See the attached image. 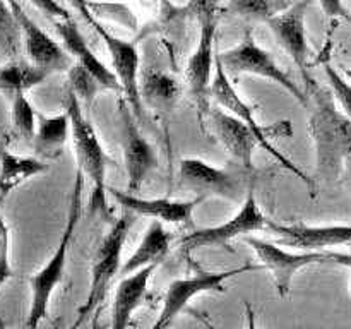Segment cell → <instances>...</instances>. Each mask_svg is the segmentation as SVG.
<instances>
[{"label": "cell", "mask_w": 351, "mask_h": 329, "mask_svg": "<svg viewBox=\"0 0 351 329\" xmlns=\"http://www.w3.org/2000/svg\"><path fill=\"white\" fill-rule=\"evenodd\" d=\"M308 96V132L315 149L317 178L335 182L351 160V119L329 86L312 75L304 79Z\"/></svg>", "instance_id": "cell-1"}, {"label": "cell", "mask_w": 351, "mask_h": 329, "mask_svg": "<svg viewBox=\"0 0 351 329\" xmlns=\"http://www.w3.org/2000/svg\"><path fill=\"white\" fill-rule=\"evenodd\" d=\"M64 106L71 119V139L74 143L77 170H81L84 177L91 180L89 212H101L103 216H108V206H106L108 188L105 180L108 156L103 149L95 127L82 115L81 99L71 88L65 89Z\"/></svg>", "instance_id": "cell-2"}, {"label": "cell", "mask_w": 351, "mask_h": 329, "mask_svg": "<svg viewBox=\"0 0 351 329\" xmlns=\"http://www.w3.org/2000/svg\"><path fill=\"white\" fill-rule=\"evenodd\" d=\"M84 173L81 170L75 171L74 188H72L71 204H69L67 219H65V228L62 232L60 242L57 249L51 254L50 259L47 260L43 267L38 273L29 278L31 287V305L27 312L26 328H38L40 322L48 315V307H50L51 295L55 288L62 283L65 273V264H67L69 247H71L72 236H74L75 226L81 219V202L82 191H84Z\"/></svg>", "instance_id": "cell-3"}, {"label": "cell", "mask_w": 351, "mask_h": 329, "mask_svg": "<svg viewBox=\"0 0 351 329\" xmlns=\"http://www.w3.org/2000/svg\"><path fill=\"white\" fill-rule=\"evenodd\" d=\"M211 99H215L219 106H223V108L228 110L230 113H233V115L239 117L240 120H243V122L256 132V136L259 137L261 147H263L264 151H267L281 167L287 168V170L290 171V173H293L297 178H300V180L308 187L311 194L315 195L314 178L308 177L300 167H297L290 158L285 156V154L281 153V151H278L276 146L271 143V139H276V137L291 136L290 120H281V122L274 123L273 127H264L261 125V123H257L256 119H254L252 108L240 98L239 91H237L235 86L232 84V77H230L228 72L225 71V67H223L218 57H216V71L211 84Z\"/></svg>", "instance_id": "cell-4"}, {"label": "cell", "mask_w": 351, "mask_h": 329, "mask_svg": "<svg viewBox=\"0 0 351 329\" xmlns=\"http://www.w3.org/2000/svg\"><path fill=\"white\" fill-rule=\"evenodd\" d=\"M134 216L136 215L130 211H125V215L120 216L113 223L110 232L106 233V236L99 243L98 250L95 252L88 298H86L84 305L77 310V321L74 324L75 328L88 321L95 314H98L99 307H101L103 300H105L106 293H108V288L112 284L113 278L120 273L123 245H125L127 235H129V230L134 223Z\"/></svg>", "instance_id": "cell-5"}, {"label": "cell", "mask_w": 351, "mask_h": 329, "mask_svg": "<svg viewBox=\"0 0 351 329\" xmlns=\"http://www.w3.org/2000/svg\"><path fill=\"white\" fill-rule=\"evenodd\" d=\"M235 163V168H216L199 158H184L180 161V184L185 191L199 197H219L232 202H243L254 185H249V175Z\"/></svg>", "instance_id": "cell-6"}, {"label": "cell", "mask_w": 351, "mask_h": 329, "mask_svg": "<svg viewBox=\"0 0 351 329\" xmlns=\"http://www.w3.org/2000/svg\"><path fill=\"white\" fill-rule=\"evenodd\" d=\"M218 58L230 75L250 74L273 81L274 84L281 86L288 95L293 96L304 108L308 106L307 93L300 89V86L274 62L273 55L269 51H266L256 43L252 31H247L237 47L219 53Z\"/></svg>", "instance_id": "cell-7"}, {"label": "cell", "mask_w": 351, "mask_h": 329, "mask_svg": "<svg viewBox=\"0 0 351 329\" xmlns=\"http://www.w3.org/2000/svg\"><path fill=\"white\" fill-rule=\"evenodd\" d=\"M247 243L252 247L257 259L261 260L263 267H266L273 276L276 290L280 297H287L290 293L291 281L295 274L311 264L321 263H339L345 266H351V256H343L336 252H326V250H302L300 254L288 252L278 247V243L266 242V240L256 239V236H243Z\"/></svg>", "instance_id": "cell-8"}, {"label": "cell", "mask_w": 351, "mask_h": 329, "mask_svg": "<svg viewBox=\"0 0 351 329\" xmlns=\"http://www.w3.org/2000/svg\"><path fill=\"white\" fill-rule=\"evenodd\" d=\"M81 16L105 43L110 58H112V71L115 72L120 82V93L141 123L144 120V103L139 91V47H137L136 41L120 40V38L113 36L110 31H106L95 19V14H91L89 5L81 10Z\"/></svg>", "instance_id": "cell-9"}, {"label": "cell", "mask_w": 351, "mask_h": 329, "mask_svg": "<svg viewBox=\"0 0 351 329\" xmlns=\"http://www.w3.org/2000/svg\"><path fill=\"white\" fill-rule=\"evenodd\" d=\"M199 24H201V34L194 53L187 60L185 79L199 115L206 117L211 110V84L216 71L215 41L218 31V14L202 17Z\"/></svg>", "instance_id": "cell-10"}, {"label": "cell", "mask_w": 351, "mask_h": 329, "mask_svg": "<svg viewBox=\"0 0 351 329\" xmlns=\"http://www.w3.org/2000/svg\"><path fill=\"white\" fill-rule=\"evenodd\" d=\"M267 221L269 219L261 211L252 187L247 194L245 201L242 202L240 211L232 219L218 226L194 230L182 236L180 243L189 252L199 249H213V247H226L237 236H245L252 232L264 230L267 226Z\"/></svg>", "instance_id": "cell-11"}, {"label": "cell", "mask_w": 351, "mask_h": 329, "mask_svg": "<svg viewBox=\"0 0 351 329\" xmlns=\"http://www.w3.org/2000/svg\"><path fill=\"white\" fill-rule=\"evenodd\" d=\"M120 134H122L123 163L127 171V192L137 194L146 182L147 175L156 168L158 154L153 144L143 136L139 129V120L134 115L132 108L125 98L119 103Z\"/></svg>", "instance_id": "cell-12"}, {"label": "cell", "mask_w": 351, "mask_h": 329, "mask_svg": "<svg viewBox=\"0 0 351 329\" xmlns=\"http://www.w3.org/2000/svg\"><path fill=\"white\" fill-rule=\"evenodd\" d=\"M263 269V266H242L237 269L228 271H206L199 273L192 278H182V280H173L167 288L165 293L163 307H161L158 321L154 322V329L168 328L173 322V319L187 307L189 302L199 293H209V291H223V284L230 278L242 273H250V271Z\"/></svg>", "instance_id": "cell-13"}, {"label": "cell", "mask_w": 351, "mask_h": 329, "mask_svg": "<svg viewBox=\"0 0 351 329\" xmlns=\"http://www.w3.org/2000/svg\"><path fill=\"white\" fill-rule=\"evenodd\" d=\"M312 0H297L283 12L266 21L278 45L290 55L293 64L300 69L302 79L308 77V45L305 33V17Z\"/></svg>", "instance_id": "cell-14"}, {"label": "cell", "mask_w": 351, "mask_h": 329, "mask_svg": "<svg viewBox=\"0 0 351 329\" xmlns=\"http://www.w3.org/2000/svg\"><path fill=\"white\" fill-rule=\"evenodd\" d=\"M209 127L216 139L221 143L226 153L237 164L254 171V149L261 147L259 137L243 120L225 110L211 108L208 115Z\"/></svg>", "instance_id": "cell-15"}, {"label": "cell", "mask_w": 351, "mask_h": 329, "mask_svg": "<svg viewBox=\"0 0 351 329\" xmlns=\"http://www.w3.org/2000/svg\"><path fill=\"white\" fill-rule=\"evenodd\" d=\"M267 228L278 236V245L293 247L300 250H329L332 247L351 243V225L308 226L304 223L280 225L269 219Z\"/></svg>", "instance_id": "cell-16"}, {"label": "cell", "mask_w": 351, "mask_h": 329, "mask_svg": "<svg viewBox=\"0 0 351 329\" xmlns=\"http://www.w3.org/2000/svg\"><path fill=\"white\" fill-rule=\"evenodd\" d=\"M108 192L113 201L125 211L134 212L137 216L160 219L163 223H171V225L191 223L195 206L202 201V197L192 199V201H173V199L167 197L144 199L132 192H122L117 188H108Z\"/></svg>", "instance_id": "cell-17"}, {"label": "cell", "mask_w": 351, "mask_h": 329, "mask_svg": "<svg viewBox=\"0 0 351 329\" xmlns=\"http://www.w3.org/2000/svg\"><path fill=\"white\" fill-rule=\"evenodd\" d=\"M51 24L55 26V31H57L62 45H64L65 50L69 51V55L74 58L75 64L82 65L86 71L91 72V74L98 79V82L101 84L103 89L120 93V82L119 79H117L115 72H113L112 69L106 67V65L96 57L95 51L89 48L88 41H86V38L82 36V33L79 31V26L74 21V17L51 21Z\"/></svg>", "instance_id": "cell-18"}, {"label": "cell", "mask_w": 351, "mask_h": 329, "mask_svg": "<svg viewBox=\"0 0 351 329\" xmlns=\"http://www.w3.org/2000/svg\"><path fill=\"white\" fill-rule=\"evenodd\" d=\"M156 267L158 264H149V266H144L134 273L122 276L120 283L117 284L115 298H113V329H123L130 324L132 314L141 307L144 297H146L149 280Z\"/></svg>", "instance_id": "cell-19"}, {"label": "cell", "mask_w": 351, "mask_h": 329, "mask_svg": "<svg viewBox=\"0 0 351 329\" xmlns=\"http://www.w3.org/2000/svg\"><path fill=\"white\" fill-rule=\"evenodd\" d=\"M139 91L143 103L158 113H171L180 99L182 88L173 75L156 69H146L141 75Z\"/></svg>", "instance_id": "cell-20"}, {"label": "cell", "mask_w": 351, "mask_h": 329, "mask_svg": "<svg viewBox=\"0 0 351 329\" xmlns=\"http://www.w3.org/2000/svg\"><path fill=\"white\" fill-rule=\"evenodd\" d=\"M171 243V233L163 226V221L160 219H153L149 226H147L146 233H144L143 240H141L139 247L132 252V256L122 264L120 267V274L134 273V271L141 269L149 264H158L160 266L161 260L168 256L170 252Z\"/></svg>", "instance_id": "cell-21"}, {"label": "cell", "mask_w": 351, "mask_h": 329, "mask_svg": "<svg viewBox=\"0 0 351 329\" xmlns=\"http://www.w3.org/2000/svg\"><path fill=\"white\" fill-rule=\"evenodd\" d=\"M71 136V119L64 112L57 117H45L38 113V127L34 134L33 149L43 160H58Z\"/></svg>", "instance_id": "cell-22"}, {"label": "cell", "mask_w": 351, "mask_h": 329, "mask_svg": "<svg viewBox=\"0 0 351 329\" xmlns=\"http://www.w3.org/2000/svg\"><path fill=\"white\" fill-rule=\"evenodd\" d=\"M48 171V164L36 156H21L0 146V195L3 199L19 185Z\"/></svg>", "instance_id": "cell-23"}, {"label": "cell", "mask_w": 351, "mask_h": 329, "mask_svg": "<svg viewBox=\"0 0 351 329\" xmlns=\"http://www.w3.org/2000/svg\"><path fill=\"white\" fill-rule=\"evenodd\" d=\"M51 72L29 60L10 58L7 64H0V93L7 98H14L19 93L43 84Z\"/></svg>", "instance_id": "cell-24"}, {"label": "cell", "mask_w": 351, "mask_h": 329, "mask_svg": "<svg viewBox=\"0 0 351 329\" xmlns=\"http://www.w3.org/2000/svg\"><path fill=\"white\" fill-rule=\"evenodd\" d=\"M36 127L38 113L27 99L26 93H19L10 98V129H12L14 136L31 143L36 134Z\"/></svg>", "instance_id": "cell-25"}, {"label": "cell", "mask_w": 351, "mask_h": 329, "mask_svg": "<svg viewBox=\"0 0 351 329\" xmlns=\"http://www.w3.org/2000/svg\"><path fill=\"white\" fill-rule=\"evenodd\" d=\"M291 3L288 0H230L226 12L230 16L245 17V19L264 21L283 12Z\"/></svg>", "instance_id": "cell-26"}, {"label": "cell", "mask_w": 351, "mask_h": 329, "mask_svg": "<svg viewBox=\"0 0 351 329\" xmlns=\"http://www.w3.org/2000/svg\"><path fill=\"white\" fill-rule=\"evenodd\" d=\"M23 47V31L7 0H0V48L9 58H17Z\"/></svg>", "instance_id": "cell-27"}, {"label": "cell", "mask_w": 351, "mask_h": 329, "mask_svg": "<svg viewBox=\"0 0 351 329\" xmlns=\"http://www.w3.org/2000/svg\"><path fill=\"white\" fill-rule=\"evenodd\" d=\"M67 75H69L67 88H71L72 91L77 95V98L81 99V101L89 103L91 99H95V96L98 95L99 89H103L101 84L98 82V79L79 64L72 65V67L67 71Z\"/></svg>", "instance_id": "cell-28"}, {"label": "cell", "mask_w": 351, "mask_h": 329, "mask_svg": "<svg viewBox=\"0 0 351 329\" xmlns=\"http://www.w3.org/2000/svg\"><path fill=\"white\" fill-rule=\"evenodd\" d=\"M14 276L12 264H10V230L7 225L5 212H3V197L0 195V291L3 284Z\"/></svg>", "instance_id": "cell-29"}, {"label": "cell", "mask_w": 351, "mask_h": 329, "mask_svg": "<svg viewBox=\"0 0 351 329\" xmlns=\"http://www.w3.org/2000/svg\"><path fill=\"white\" fill-rule=\"evenodd\" d=\"M322 69H324L328 86L331 88V91L335 93L339 106L345 110L346 115L351 119V84L338 71H336L335 67H332V64L329 60H324Z\"/></svg>", "instance_id": "cell-30"}, {"label": "cell", "mask_w": 351, "mask_h": 329, "mask_svg": "<svg viewBox=\"0 0 351 329\" xmlns=\"http://www.w3.org/2000/svg\"><path fill=\"white\" fill-rule=\"evenodd\" d=\"M219 3H221V0H189L187 7H185V14L201 21L202 17L218 14Z\"/></svg>", "instance_id": "cell-31"}, {"label": "cell", "mask_w": 351, "mask_h": 329, "mask_svg": "<svg viewBox=\"0 0 351 329\" xmlns=\"http://www.w3.org/2000/svg\"><path fill=\"white\" fill-rule=\"evenodd\" d=\"M29 2L50 21L67 19V17H72L71 12H69L62 3H58L57 0H29Z\"/></svg>", "instance_id": "cell-32"}, {"label": "cell", "mask_w": 351, "mask_h": 329, "mask_svg": "<svg viewBox=\"0 0 351 329\" xmlns=\"http://www.w3.org/2000/svg\"><path fill=\"white\" fill-rule=\"evenodd\" d=\"M317 3L321 5L322 12H324L328 17H331V19L343 17V19L351 21V16L348 14V10H346L343 0H317Z\"/></svg>", "instance_id": "cell-33"}, {"label": "cell", "mask_w": 351, "mask_h": 329, "mask_svg": "<svg viewBox=\"0 0 351 329\" xmlns=\"http://www.w3.org/2000/svg\"><path fill=\"white\" fill-rule=\"evenodd\" d=\"M346 170H348V173H350V177H351V160L348 161V164H346Z\"/></svg>", "instance_id": "cell-34"}, {"label": "cell", "mask_w": 351, "mask_h": 329, "mask_svg": "<svg viewBox=\"0 0 351 329\" xmlns=\"http://www.w3.org/2000/svg\"><path fill=\"white\" fill-rule=\"evenodd\" d=\"M350 245H351V243H350Z\"/></svg>", "instance_id": "cell-35"}]
</instances>
